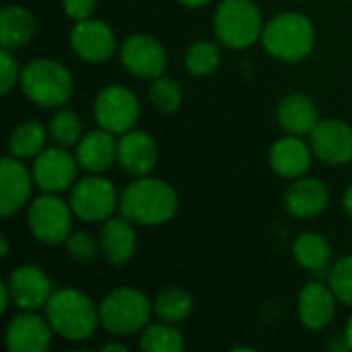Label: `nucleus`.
Segmentation results:
<instances>
[{
	"mask_svg": "<svg viewBox=\"0 0 352 352\" xmlns=\"http://www.w3.org/2000/svg\"><path fill=\"white\" fill-rule=\"evenodd\" d=\"M328 278H330L328 285H330V289L334 291L336 299H338L342 305L352 307V256L340 258V260L332 266Z\"/></svg>",
	"mask_w": 352,
	"mask_h": 352,
	"instance_id": "2f4dec72",
	"label": "nucleus"
},
{
	"mask_svg": "<svg viewBox=\"0 0 352 352\" xmlns=\"http://www.w3.org/2000/svg\"><path fill=\"white\" fill-rule=\"evenodd\" d=\"M148 97H151V103L157 111L161 113H173L179 109L182 105V87L175 78L167 76V74H161L157 78H153V85L148 89Z\"/></svg>",
	"mask_w": 352,
	"mask_h": 352,
	"instance_id": "7c9ffc66",
	"label": "nucleus"
},
{
	"mask_svg": "<svg viewBox=\"0 0 352 352\" xmlns=\"http://www.w3.org/2000/svg\"><path fill=\"white\" fill-rule=\"evenodd\" d=\"M344 344H346V349H351L352 351V316L349 318V322H346V330H344Z\"/></svg>",
	"mask_w": 352,
	"mask_h": 352,
	"instance_id": "ea45409f",
	"label": "nucleus"
},
{
	"mask_svg": "<svg viewBox=\"0 0 352 352\" xmlns=\"http://www.w3.org/2000/svg\"><path fill=\"white\" fill-rule=\"evenodd\" d=\"M221 64V50L214 41H196L186 52V68L192 76H210Z\"/></svg>",
	"mask_w": 352,
	"mask_h": 352,
	"instance_id": "c756f323",
	"label": "nucleus"
},
{
	"mask_svg": "<svg viewBox=\"0 0 352 352\" xmlns=\"http://www.w3.org/2000/svg\"><path fill=\"white\" fill-rule=\"evenodd\" d=\"M76 161L87 173H103L118 161V140L116 134L97 128L93 132L82 134L76 144Z\"/></svg>",
	"mask_w": 352,
	"mask_h": 352,
	"instance_id": "412c9836",
	"label": "nucleus"
},
{
	"mask_svg": "<svg viewBox=\"0 0 352 352\" xmlns=\"http://www.w3.org/2000/svg\"><path fill=\"white\" fill-rule=\"evenodd\" d=\"M6 285L12 297V305H16L21 311H37L45 307L54 293L47 274L33 264L16 266L10 272Z\"/></svg>",
	"mask_w": 352,
	"mask_h": 352,
	"instance_id": "4468645a",
	"label": "nucleus"
},
{
	"mask_svg": "<svg viewBox=\"0 0 352 352\" xmlns=\"http://www.w3.org/2000/svg\"><path fill=\"white\" fill-rule=\"evenodd\" d=\"M153 301L132 287L113 289L99 303V320L111 336H132L142 332L153 318Z\"/></svg>",
	"mask_w": 352,
	"mask_h": 352,
	"instance_id": "39448f33",
	"label": "nucleus"
},
{
	"mask_svg": "<svg viewBox=\"0 0 352 352\" xmlns=\"http://www.w3.org/2000/svg\"><path fill=\"white\" fill-rule=\"evenodd\" d=\"M184 346V336L173 324L159 320L157 324H148L140 332V349L144 352H182Z\"/></svg>",
	"mask_w": 352,
	"mask_h": 352,
	"instance_id": "cd10ccee",
	"label": "nucleus"
},
{
	"mask_svg": "<svg viewBox=\"0 0 352 352\" xmlns=\"http://www.w3.org/2000/svg\"><path fill=\"white\" fill-rule=\"evenodd\" d=\"M132 225L126 217H111L101 225L99 250L109 264L122 266L132 260L136 252V231Z\"/></svg>",
	"mask_w": 352,
	"mask_h": 352,
	"instance_id": "4be33fe9",
	"label": "nucleus"
},
{
	"mask_svg": "<svg viewBox=\"0 0 352 352\" xmlns=\"http://www.w3.org/2000/svg\"><path fill=\"white\" fill-rule=\"evenodd\" d=\"M0 243H2V252H0V256H2V258H6V256H8V239L2 235V237H0Z\"/></svg>",
	"mask_w": 352,
	"mask_h": 352,
	"instance_id": "a19ab883",
	"label": "nucleus"
},
{
	"mask_svg": "<svg viewBox=\"0 0 352 352\" xmlns=\"http://www.w3.org/2000/svg\"><path fill=\"white\" fill-rule=\"evenodd\" d=\"M97 0H62V8L64 12L76 23L82 19H91V14L95 12Z\"/></svg>",
	"mask_w": 352,
	"mask_h": 352,
	"instance_id": "f704fd0d",
	"label": "nucleus"
},
{
	"mask_svg": "<svg viewBox=\"0 0 352 352\" xmlns=\"http://www.w3.org/2000/svg\"><path fill=\"white\" fill-rule=\"evenodd\" d=\"M342 208H344V212L352 219V186H349L346 192L342 194Z\"/></svg>",
	"mask_w": 352,
	"mask_h": 352,
	"instance_id": "e433bc0d",
	"label": "nucleus"
},
{
	"mask_svg": "<svg viewBox=\"0 0 352 352\" xmlns=\"http://www.w3.org/2000/svg\"><path fill=\"white\" fill-rule=\"evenodd\" d=\"M21 91L39 107H62L72 97L74 80L70 70L52 58H37L21 72Z\"/></svg>",
	"mask_w": 352,
	"mask_h": 352,
	"instance_id": "20e7f679",
	"label": "nucleus"
},
{
	"mask_svg": "<svg viewBox=\"0 0 352 352\" xmlns=\"http://www.w3.org/2000/svg\"><path fill=\"white\" fill-rule=\"evenodd\" d=\"M66 252L68 256L78 262V264H89L91 260L97 258V252L99 250V241L91 235V233H85V231H74L70 233V237L66 239Z\"/></svg>",
	"mask_w": 352,
	"mask_h": 352,
	"instance_id": "473e14b6",
	"label": "nucleus"
},
{
	"mask_svg": "<svg viewBox=\"0 0 352 352\" xmlns=\"http://www.w3.org/2000/svg\"><path fill=\"white\" fill-rule=\"evenodd\" d=\"M330 202V192L322 179L316 177H299L285 192V210L293 219L309 221L320 217Z\"/></svg>",
	"mask_w": 352,
	"mask_h": 352,
	"instance_id": "6ab92c4d",
	"label": "nucleus"
},
{
	"mask_svg": "<svg viewBox=\"0 0 352 352\" xmlns=\"http://www.w3.org/2000/svg\"><path fill=\"white\" fill-rule=\"evenodd\" d=\"M192 309H194V301H192L190 293L179 287L163 289L153 301V311H155L157 320L173 324V326L184 324L190 318Z\"/></svg>",
	"mask_w": 352,
	"mask_h": 352,
	"instance_id": "bb28decb",
	"label": "nucleus"
},
{
	"mask_svg": "<svg viewBox=\"0 0 352 352\" xmlns=\"http://www.w3.org/2000/svg\"><path fill=\"white\" fill-rule=\"evenodd\" d=\"M311 144H307L301 136L287 134L285 138H278L270 148V167L278 177L285 179H299L303 177L314 159Z\"/></svg>",
	"mask_w": 352,
	"mask_h": 352,
	"instance_id": "aec40b11",
	"label": "nucleus"
},
{
	"mask_svg": "<svg viewBox=\"0 0 352 352\" xmlns=\"http://www.w3.org/2000/svg\"><path fill=\"white\" fill-rule=\"evenodd\" d=\"M338 303L340 301L336 299L330 285L311 280L301 289L297 297V314L307 330L320 332L334 322Z\"/></svg>",
	"mask_w": 352,
	"mask_h": 352,
	"instance_id": "f3484780",
	"label": "nucleus"
},
{
	"mask_svg": "<svg viewBox=\"0 0 352 352\" xmlns=\"http://www.w3.org/2000/svg\"><path fill=\"white\" fill-rule=\"evenodd\" d=\"M21 68H19V62L16 58L12 56L10 50H4L0 52V93L2 95H8L14 85L21 80Z\"/></svg>",
	"mask_w": 352,
	"mask_h": 352,
	"instance_id": "72a5a7b5",
	"label": "nucleus"
},
{
	"mask_svg": "<svg viewBox=\"0 0 352 352\" xmlns=\"http://www.w3.org/2000/svg\"><path fill=\"white\" fill-rule=\"evenodd\" d=\"M80 165L76 161V155L68 153L66 146H50L43 148L33 159V182L41 192L47 194H60L64 190H70L76 184V173Z\"/></svg>",
	"mask_w": 352,
	"mask_h": 352,
	"instance_id": "9d476101",
	"label": "nucleus"
},
{
	"mask_svg": "<svg viewBox=\"0 0 352 352\" xmlns=\"http://www.w3.org/2000/svg\"><path fill=\"white\" fill-rule=\"evenodd\" d=\"M33 173L23 165L21 159L12 155L0 165V212L2 217H12L25 204H29L33 190Z\"/></svg>",
	"mask_w": 352,
	"mask_h": 352,
	"instance_id": "a211bd4d",
	"label": "nucleus"
},
{
	"mask_svg": "<svg viewBox=\"0 0 352 352\" xmlns=\"http://www.w3.org/2000/svg\"><path fill=\"white\" fill-rule=\"evenodd\" d=\"M47 134L50 130L35 120H23L21 124H16L10 132L8 138V151L14 159L27 161V159H35L47 142Z\"/></svg>",
	"mask_w": 352,
	"mask_h": 352,
	"instance_id": "a878e982",
	"label": "nucleus"
},
{
	"mask_svg": "<svg viewBox=\"0 0 352 352\" xmlns=\"http://www.w3.org/2000/svg\"><path fill=\"white\" fill-rule=\"evenodd\" d=\"M264 19L254 0H223L212 16L217 39L231 50H245L260 41Z\"/></svg>",
	"mask_w": 352,
	"mask_h": 352,
	"instance_id": "423d86ee",
	"label": "nucleus"
},
{
	"mask_svg": "<svg viewBox=\"0 0 352 352\" xmlns=\"http://www.w3.org/2000/svg\"><path fill=\"white\" fill-rule=\"evenodd\" d=\"M35 35V16L29 8L8 4L0 12V45L4 50H21Z\"/></svg>",
	"mask_w": 352,
	"mask_h": 352,
	"instance_id": "b1692460",
	"label": "nucleus"
},
{
	"mask_svg": "<svg viewBox=\"0 0 352 352\" xmlns=\"http://www.w3.org/2000/svg\"><path fill=\"white\" fill-rule=\"evenodd\" d=\"M179 206L177 192L165 179L134 177L120 194V212L134 225L159 227L169 223Z\"/></svg>",
	"mask_w": 352,
	"mask_h": 352,
	"instance_id": "f257e3e1",
	"label": "nucleus"
},
{
	"mask_svg": "<svg viewBox=\"0 0 352 352\" xmlns=\"http://www.w3.org/2000/svg\"><path fill=\"white\" fill-rule=\"evenodd\" d=\"M47 130H50V138L54 140V144H60L66 148L76 146L78 140L82 138V122L78 113L68 107H60L52 116Z\"/></svg>",
	"mask_w": 352,
	"mask_h": 352,
	"instance_id": "c85d7f7f",
	"label": "nucleus"
},
{
	"mask_svg": "<svg viewBox=\"0 0 352 352\" xmlns=\"http://www.w3.org/2000/svg\"><path fill=\"white\" fill-rule=\"evenodd\" d=\"M159 161V148L144 130H128L118 138V165L132 177L151 175Z\"/></svg>",
	"mask_w": 352,
	"mask_h": 352,
	"instance_id": "dca6fc26",
	"label": "nucleus"
},
{
	"mask_svg": "<svg viewBox=\"0 0 352 352\" xmlns=\"http://www.w3.org/2000/svg\"><path fill=\"white\" fill-rule=\"evenodd\" d=\"M93 116L99 128L111 134H124L136 126L140 118V103L132 89L124 85H107L95 97Z\"/></svg>",
	"mask_w": 352,
	"mask_h": 352,
	"instance_id": "1a4fd4ad",
	"label": "nucleus"
},
{
	"mask_svg": "<svg viewBox=\"0 0 352 352\" xmlns=\"http://www.w3.org/2000/svg\"><path fill=\"white\" fill-rule=\"evenodd\" d=\"M54 330L47 318L35 311H21L14 316L4 332L6 349L10 352H45L52 346Z\"/></svg>",
	"mask_w": 352,
	"mask_h": 352,
	"instance_id": "2eb2a0df",
	"label": "nucleus"
},
{
	"mask_svg": "<svg viewBox=\"0 0 352 352\" xmlns=\"http://www.w3.org/2000/svg\"><path fill=\"white\" fill-rule=\"evenodd\" d=\"M268 56L280 62H301L316 45L314 23L301 12H280L272 16L260 37Z\"/></svg>",
	"mask_w": 352,
	"mask_h": 352,
	"instance_id": "7ed1b4c3",
	"label": "nucleus"
},
{
	"mask_svg": "<svg viewBox=\"0 0 352 352\" xmlns=\"http://www.w3.org/2000/svg\"><path fill=\"white\" fill-rule=\"evenodd\" d=\"M72 208L58 194L41 192L27 208V227L31 235L43 245H60L72 233Z\"/></svg>",
	"mask_w": 352,
	"mask_h": 352,
	"instance_id": "6e6552de",
	"label": "nucleus"
},
{
	"mask_svg": "<svg viewBox=\"0 0 352 352\" xmlns=\"http://www.w3.org/2000/svg\"><path fill=\"white\" fill-rule=\"evenodd\" d=\"M128 346L126 344H120V342H107L101 346V352H126Z\"/></svg>",
	"mask_w": 352,
	"mask_h": 352,
	"instance_id": "4c0bfd02",
	"label": "nucleus"
},
{
	"mask_svg": "<svg viewBox=\"0 0 352 352\" xmlns=\"http://www.w3.org/2000/svg\"><path fill=\"white\" fill-rule=\"evenodd\" d=\"M177 2L186 8H200V6H206L210 0H177Z\"/></svg>",
	"mask_w": 352,
	"mask_h": 352,
	"instance_id": "58836bf2",
	"label": "nucleus"
},
{
	"mask_svg": "<svg viewBox=\"0 0 352 352\" xmlns=\"http://www.w3.org/2000/svg\"><path fill=\"white\" fill-rule=\"evenodd\" d=\"M293 258L299 266H303L309 272H322L328 268L332 260V248L330 241L316 231H305L297 235L293 243Z\"/></svg>",
	"mask_w": 352,
	"mask_h": 352,
	"instance_id": "393cba45",
	"label": "nucleus"
},
{
	"mask_svg": "<svg viewBox=\"0 0 352 352\" xmlns=\"http://www.w3.org/2000/svg\"><path fill=\"white\" fill-rule=\"evenodd\" d=\"M120 62L132 76L153 80L165 74L167 50L153 35L136 33L126 37L124 43L120 45Z\"/></svg>",
	"mask_w": 352,
	"mask_h": 352,
	"instance_id": "9b49d317",
	"label": "nucleus"
},
{
	"mask_svg": "<svg viewBox=\"0 0 352 352\" xmlns=\"http://www.w3.org/2000/svg\"><path fill=\"white\" fill-rule=\"evenodd\" d=\"M70 47L80 60L103 64L116 54V33L105 21L82 19L76 21L70 31Z\"/></svg>",
	"mask_w": 352,
	"mask_h": 352,
	"instance_id": "f8f14e48",
	"label": "nucleus"
},
{
	"mask_svg": "<svg viewBox=\"0 0 352 352\" xmlns=\"http://www.w3.org/2000/svg\"><path fill=\"white\" fill-rule=\"evenodd\" d=\"M12 303V297H10V291H8V285L6 283H2L0 285V314H4L6 311V307Z\"/></svg>",
	"mask_w": 352,
	"mask_h": 352,
	"instance_id": "c9c22d12",
	"label": "nucleus"
},
{
	"mask_svg": "<svg viewBox=\"0 0 352 352\" xmlns=\"http://www.w3.org/2000/svg\"><path fill=\"white\" fill-rule=\"evenodd\" d=\"M72 212L82 223L95 225L105 223L113 217L116 208H120V194L111 179L103 177L101 173H89L70 188L68 200Z\"/></svg>",
	"mask_w": 352,
	"mask_h": 352,
	"instance_id": "0eeeda50",
	"label": "nucleus"
},
{
	"mask_svg": "<svg viewBox=\"0 0 352 352\" xmlns=\"http://www.w3.org/2000/svg\"><path fill=\"white\" fill-rule=\"evenodd\" d=\"M314 155L326 165H346L352 161V128L336 118L320 120L309 134Z\"/></svg>",
	"mask_w": 352,
	"mask_h": 352,
	"instance_id": "ddd939ff",
	"label": "nucleus"
},
{
	"mask_svg": "<svg viewBox=\"0 0 352 352\" xmlns=\"http://www.w3.org/2000/svg\"><path fill=\"white\" fill-rule=\"evenodd\" d=\"M43 309L54 334L70 342L89 340L101 324L99 307L76 289L54 291Z\"/></svg>",
	"mask_w": 352,
	"mask_h": 352,
	"instance_id": "f03ea898",
	"label": "nucleus"
},
{
	"mask_svg": "<svg viewBox=\"0 0 352 352\" xmlns=\"http://www.w3.org/2000/svg\"><path fill=\"white\" fill-rule=\"evenodd\" d=\"M276 122L287 134L295 136H309L311 130L318 126L320 116L316 103L303 93H291L283 97L276 105Z\"/></svg>",
	"mask_w": 352,
	"mask_h": 352,
	"instance_id": "5701e85b",
	"label": "nucleus"
}]
</instances>
